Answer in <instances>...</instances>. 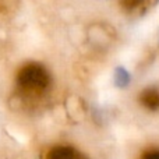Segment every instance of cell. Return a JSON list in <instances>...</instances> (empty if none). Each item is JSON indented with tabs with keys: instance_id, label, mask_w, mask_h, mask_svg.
Segmentation results:
<instances>
[{
	"instance_id": "5",
	"label": "cell",
	"mask_w": 159,
	"mask_h": 159,
	"mask_svg": "<svg viewBox=\"0 0 159 159\" xmlns=\"http://www.w3.org/2000/svg\"><path fill=\"white\" fill-rule=\"evenodd\" d=\"M141 159H159V151H148V152H145Z\"/></svg>"
},
{
	"instance_id": "4",
	"label": "cell",
	"mask_w": 159,
	"mask_h": 159,
	"mask_svg": "<svg viewBox=\"0 0 159 159\" xmlns=\"http://www.w3.org/2000/svg\"><path fill=\"white\" fill-rule=\"evenodd\" d=\"M143 2H144V0H120L121 6H123V7H126L127 10H131V8L138 7V6H140Z\"/></svg>"
},
{
	"instance_id": "1",
	"label": "cell",
	"mask_w": 159,
	"mask_h": 159,
	"mask_svg": "<svg viewBox=\"0 0 159 159\" xmlns=\"http://www.w3.org/2000/svg\"><path fill=\"white\" fill-rule=\"evenodd\" d=\"M50 82L49 73L38 63H28L20 69L17 74V84L22 91L38 93L46 89Z\"/></svg>"
},
{
	"instance_id": "3",
	"label": "cell",
	"mask_w": 159,
	"mask_h": 159,
	"mask_svg": "<svg viewBox=\"0 0 159 159\" xmlns=\"http://www.w3.org/2000/svg\"><path fill=\"white\" fill-rule=\"evenodd\" d=\"M140 101L147 109H151V110L159 109V89H157V88L145 89L141 93Z\"/></svg>"
},
{
	"instance_id": "2",
	"label": "cell",
	"mask_w": 159,
	"mask_h": 159,
	"mask_svg": "<svg viewBox=\"0 0 159 159\" xmlns=\"http://www.w3.org/2000/svg\"><path fill=\"white\" fill-rule=\"evenodd\" d=\"M46 159H85L71 147H55L48 152Z\"/></svg>"
}]
</instances>
